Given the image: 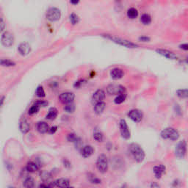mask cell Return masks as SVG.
<instances>
[{
    "label": "cell",
    "mask_w": 188,
    "mask_h": 188,
    "mask_svg": "<svg viewBox=\"0 0 188 188\" xmlns=\"http://www.w3.org/2000/svg\"><path fill=\"white\" fill-rule=\"evenodd\" d=\"M23 186L26 188H33L35 187V181L32 177H28L25 180Z\"/></svg>",
    "instance_id": "cell-24"
},
{
    "label": "cell",
    "mask_w": 188,
    "mask_h": 188,
    "mask_svg": "<svg viewBox=\"0 0 188 188\" xmlns=\"http://www.w3.org/2000/svg\"><path fill=\"white\" fill-rule=\"evenodd\" d=\"M35 93L37 95V96H38L40 98H44L46 96V93L42 86H38L37 87V89H36Z\"/></svg>",
    "instance_id": "cell-32"
},
{
    "label": "cell",
    "mask_w": 188,
    "mask_h": 188,
    "mask_svg": "<svg viewBox=\"0 0 188 188\" xmlns=\"http://www.w3.org/2000/svg\"><path fill=\"white\" fill-rule=\"evenodd\" d=\"M37 129L41 134H45L49 131V125L46 122H39L37 125Z\"/></svg>",
    "instance_id": "cell-20"
},
{
    "label": "cell",
    "mask_w": 188,
    "mask_h": 188,
    "mask_svg": "<svg viewBox=\"0 0 188 188\" xmlns=\"http://www.w3.org/2000/svg\"><path fill=\"white\" fill-rule=\"evenodd\" d=\"M156 52L160 55L163 56V57H166L168 59H170V60H176L177 59V56L175 54L168 50H166V49H157Z\"/></svg>",
    "instance_id": "cell-15"
},
{
    "label": "cell",
    "mask_w": 188,
    "mask_h": 188,
    "mask_svg": "<svg viewBox=\"0 0 188 188\" xmlns=\"http://www.w3.org/2000/svg\"><path fill=\"white\" fill-rule=\"evenodd\" d=\"M70 165H71V164H70V162H68V161H67V160H65L64 161V166H66V167H68V168H69L70 166Z\"/></svg>",
    "instance_id": "cell-46"
},
{
    "label": "cell",
    "mask_w": 188,
    "mask_h": 188,
    "mask_svg": "<svg viewBox=\"0 0 188 188\" xmlns=\"http://www.w3.org/2000/svg\"><path fill=\"white\" fill-rule=\"evenodd\" d=\"M139 40L143 41V42H148L150 41V38L148 37H147V36H142V37H140Z\"/></svg>",
    "instance_id": "cell-40"
},
{
    "label": "cell",
    "mask_w": 188,
    "mask_h": 188,
    "mask_svg": "<svg viewBox=\"0 0 188 188\" xmlns=\"http://www.w3.org/2000/svg\"><path fill=\"white\" fill-rule=\"evenodd\" d=\"M18 53L22 56H26L29 54L31 52V46L28 43H21L18 48Z\"/></svg>",
    "instance_id": "cell-13"
},
{
    "label": "cell",
    "mask_w": 188,
    "mask_h": 188,
    "mask_svg": "<svg viewBox=\"0 0 188 188\" xmlns=\"http://www.w3.org/2000/svg\"><path fill=\"white\" fill-rule=\"evenodd\" d=\"M159 185H157V184H156L155 182H154V183H152L151 185V187H159Z\"/></svg>",
    "instance_id": "cell-47"
},
{
    "label": "cell",
    "mask_w": 188,
    "mask_h": 188,
    "mask_svg": "<svg viewBox=\"0 0 188 188\" xmlns=\"http://www.w3.org/2000/svg\"><path fill=\"white\" fill-rule=\"evenodd\" d=\"M0 65L5 67H12L15 66L16 63L8 59H2V60H0Z\"/></svg>",
    "instance_id": "cell-25"
},
{
    "label": "cell",
    "mask_w": 188,
    "mask_h": 188,
    "mask_svg": "<svg viewBox=\"0 0 188 188\" xmlns=\"http://www.w3.org/2000/svg\"><path fill=\"white\" fill-rule=\"evenodd\" d=\"M140 21L142 22L143 25H148L151 22V18L149 15L147 14V13H145V14L142 15V16L140 18Z\"/></svg>",
    "instance_id": "cell-27"
},
{
    "label": "cell",
    "mask_w": 188,
    "mask_h": 188,
    "mask_svg": "<svg viewBox=\"0 0 188 188\" xmlns=\"http://www.w3.org/2000/svg\"><path fill=\"white\" fill-rule=\"evenodd\" d=\"M88 179H89V181L92 184L98 185V184L101 183V180L98 178V177H96L95 175H93V174H89V175H88Z\"/></svg>",
    "instance_id": "cell-28"
},
{
    "label": "cell",
    "mask_w": 188,
    "mask_h": 188,
    "mask_svg": "<svg viewBox=\"0 0 188 188\" xmlns=\"http://www.w3.org/2000/svg\"><path fill=\"white\" fill-rule=\"evenodd\" d=\"M35 104L41 107H46V106H47L48 103H47L46 101H36L35 102Z\"/></svg>",
    "instance_id": "cell-39"
},
{
    "label": "cell",
    "mask_w": 188,
    "mask_h": 188,
    "mask_svg": "<svg viewBox=\"0 0 188 188\" xmlns=\"http://www.w3.org/2000/svg\"><path fill=\"white\" fill-rule=\"evenodd\" d=\"M187 153V143L185 140L180 141L176 146L175 154L178 159H183Z\"/></svg>",
    "instance_id": "cell-6"
},
{
    "label": "cell",
    "mask_w": 188,
    "mask_h": 188,
    "mask_svg": "<svg viewBox=\"0 0 188 188\" xmlns=\"http://www.w3.org/2000/svg\"><path fill=\"white\" fill-rule=\"evenodd\" d=\"M96 168L101 174H104L108 170V160L107 157L104 154L99 156L96 161Z\"/></svg>",
    "instance_id": "cell-3"
},
{
    "label": "cell",
    "mask_w": 188,
    "mask_h": 188,
    "mask_svg": "<svg viewBox=\"0 0 188 188\" xmlns=\"http://www.w3.org/2000/svg\"><path fill=\"white\" fill-rule=\"evenodd\" d=\"M15 41L14 36L9 32H6L2 35L1 42L2 44L5 47H10L13 45Z\"/></svg>",
    "instance_id": "cell-8"
},
{
    "label": "cell",
    "mask_w": 188,
    "mask_h": 188,
    "mask_svg": "<svg viewBox=\"0 0 188 188\" xmlns=\"http://www.w3.org/2000/svg\"><path fill=\"white\" fill-rule=\"evenodd\" d=\"M54 187H68L70 186V182L67 178H62L56 180L54 182Z\"/></svg>",
    "instance_id": "cell-18"
},
{
    "label": "cell",
    "mask_w": 188,
    "mask_h": 188,
    "mask_svg": "<svg viewBox=\"0 0 188 188\" xmlns=\"http://www.w3.org/2000/svg\"><path fill=\"white\" fill-rule=\"evenodd\" d=\"M176 95L181 99H186L188 96V91L187 89L178 90L176 91Z\"/></svg>",
    "instance_id": "cell-30"
},
{
    "label": "cell",
    "mask_w": 188,
    "mask_h": 188,
    "mask_svg": "<svg viewBox=\"0 0 188 188\" xmlns=\"http://www.w3.org/2000/svg\"><path fill=\"white\" fill-rule=\"evenodd\" d=\"M57 116V110L54 107H52L49 109V112L46 115V118L48 120H54L56 119V117Z\"/></svg>",
    "instance_id": "cell-22"
},
{
    "label": "cell",
    "mask_w": 188,
    "mask_h": 188,
    "mask_svg": "<svg viewBox=\"0 0 188 188\" xmlns=\"http://www.w3.org/2000/svg\"><path fill=\"white\" fill-rule=\"evenodd\" d=\"M19 129L20 131H21L24 134H26L30 129V126H29V123H28L27 121L26 120H23L20 122L19 124Z\"/></svg>",
    "instance_id": "cell-21"
},
{
    "label": "cell",
    "mask_w": 188,
    "mask_h": 188,
    "mask_svg": "<svg viewBox=\"0 0 188 188\" xmlns=\"http://www.w3.org/2000/svg\"><path fill=\"white\" fill-rule=\"evenodd\" d=\"M85 82L84 80H80V81L76 82V83L74 84V87H76V88H80V86L83 84V82Z\"/></svg>",
    "instance_id": "cell-41"
},
{
    "label": "cell",
    "mask_w": 188,
    "mask_h": 188,
    "mask_svg": "<svg viewBox=\"0 0 188 188\" xmlns=\"http://www.w3.org/2000/svg\"><path fill=\"white\" fill-rule=\"evenodd\" d=\"M5 23L2 18H0V33H2V31L5 29Z\"/></svg>",
    "instance_id": "cell-38"
},
{
    "label": "cell",
    "mask_w": 188,
    "mask_h": 188,
    "mask_svg": "<svg viewBox=\"0 0 188 188\" xmlns=\"http://www.w3.org/2000/svg\"><path fill=\"white\" fill-rule=\"evenodd\" d=\"M166 166L163 165H159V166H156L153 168V170H154V176H155L156 178L159 179L165 173H166Z\"/></svg>",
    "instance_id": "cell-14"
},
{
    "label": "cell",
    "mask_w": 188,
    "mask_h": 188,
    "mask_svg": "<svg viewBox=\"0 0 188 188\" xmlns=\"http://www.w3.org/2000/svg\"><path fill=\"white\" fill-rule=\"evenodd\" d=\"M64 110H65V112H68V113H73L75 111L74 104H73V102L66 104V105L64 107Z\"/></svg>",
    "instance_id": "cell-31"
},
{
    "label": "cell",
    "mask_w": 188,
    "mask_h": 188,
    "mask_svg": "<svg viewBox=\"0 0 188 188\" xmlns=\"http://www.w3.org/2000/svg\"><path fill=\"white\" fill-rule=\"evenodd\" d=\"M70 2L72 4V5H77L79 2H80V0H71L70 1Z\"/></svg>",
    "instance_id": "cell-45"
},
{
    "label": "cell",
    "mask_w": 188,
    "mask_h": 188,
    "mask_svg": "<svg viewBox=\"0 0 188 188\" xmlns=\"http://www.w3.org/2000/svg\"><path fill=\"white\" fill-rule=\"evenodd\" d=\"M179 47H180V49H184V50H185V51L188 50V45L187 44H182V45H180Z\"/></svg>",
    "instance_id": "cell-43"
},
{
    "label": "cell",
    "mask_w": 188,
    "mask_h": 188,
    "mask_svg": "<svg viewBox=\"0 0 188 188\" xmlns=\"http://www.w3.org/2000/svg\"><path fill=\"white\" fill-rule=\"evenodd\" d=\"M41 178L44 182H48L52 178V175L48 172H43L41 174Z\"/></svg>",
    "instance_id": "cell-36"
},
{
    "label": "cell",
    "mask_w": 188,
    "mask_h": 188,
    "mask_svg": "<svg viewBox=\"0 0 188 188\" xmlns=\"http://www.w3.org/2000/svg\"><path fill=\"white\" fill-rule=\"evenodd\" d=\"M46 17L49 21L54 22V21H57L60 19L61 17V13H60V10L59 9L56 8V7H52L47 10Z\"/></svg>",
    "instance_id": "cell-5"
},
{
    "label": "cell",
    "mask_w": 188,
    "mask_h": 188,
    "mask_svg": "<svg viewBox=\"0 0 188 188\" xmlns=\"http://www.w3.org/2000/svg\"><path fill=\"white\" fill-rule=\"evenodd\" d=\"M126 98H127V96L125 93L122 94H119L118 96L115 99L114 101H115V104H120L121 103H123L125 100H126Z\"/></svg>",
    "instance_id": "cell-29"
},
{
    "label": "cell",
    "mask_w": 188,
    "mask_h": 188,
    "mask_svg": "<svg viewBox=\"0 0 188 188\" xmlns=\"http://www.w3.org/2000/svg\"><path fill=\"white\" fill-rule=\"evenodd\" d=\"M110 76L113 80H120L123 76V72L120 68H113L110 72Z\"/></svg>",
    "instance_id": "cell-16"
},
{
    "label": "cell",
    "mask_w": 188,
    "mask_h": 188,
    "mask_svg": "<svg viewBox=\"0 0 188 188\" xmlns=\"http://www.w3.org/2000/svg\"><path fill=\"white\" fill-rule=\"evenodd\" d=\"M108 38H110L111 41H113L114 43L117 44H119L121 46H123L127 47V48H129V49H135V48H138V46L137 44H134V43L131 42L129 41H127V40H125V39L119 38V37H111L110 35L107 36Z\"/></svg>",
    "instance_id": "cell-4"
},
{
    "label": "cell",
    "mask_w": 188,
    "mask_h": 188,
    "mask_svg": "<svg viewBox=\"0 0 188 188\" xmlns=\"http://www.w3.org/2000/svg\"><path fill=\"white\" fill-rule=\"evenodd\" d=\"M105 105L106 104L104 101H101V102L95 104L93 107L94 112H95L96 115H100V114H101L103 112V111L104 110V109H105Z\"/></svg>",
    "instance_id": "cell-19"
},
{
    "label": "cell",
    "mask_w": 188,
    "mask_h": 188,
    "mask_svg": "<svg viewBox=\"0 0 188 188\" xmlns=\"http://www.w3.org/2000/svg\"><path fill=\"white\" fill-rule=\"evenodd\" d=\"M78 139H79V138L74 133H70L67 136V140L68 142H72V143H75Z\"/></svg>",
    "instance_id": "cell-37"
},
{
    "label": "cell",
    "mask_w": 188,
    "mask_h": 188,
    "mask_svg": "<svg viewBox=\"0 0 188 188\" xmlns=\"http://www.w3.org/2000/svg\"><path fill=\"white\" fill-rule=\"evenodd\" d=\"M93 138L97 142H102L103 140H104V136H103V134L101 131H96L93 133Z\"/></svg>",
    "instance_id": "cell-33"
},
{
    "label": "cell",
    "mask_w": 188,
    "mask_h": 188,
    "mask_svg": "<svg viewBox=\"0 0 188 188\" xmlns=\"http://www.w3.org/2000/svg\"><path fill=\"white\" fill-rule=\"evenodd\" d=\"M161 138L164 140H170L172 141H175L179 138V133L172 127H168V128L164 129L160 133Z\"/></svg>",
    "instance_id": "cell-2"
},
{
    "label": "cell",
    "mask_w": 188,
    "mask_h": 188,
    "mask_svg": "<svg viewBox=\"0 0 188 188\" xmlns=\"http://www.w3.org/2000/svg\"><path fill=\"white\" fill-rule=\"evenodd\" d=\"M119 129H120V132L122 138H124L125 140L129 139L130 137H131V133H130L127 121L124 119H121L119 122Z\"/></svg>",
    "instance_id": "cell-7"
},
{
    "label": "cell",
    "mask_w": 188,
    "mask_h": 188,
    "mask_svg": "<svg viewBox=\"0 0 188 188\" xmlns=\"http://www.w3.org/2000/svg\"><path fill=\"white\" fill-rule=\"evenodd\" d=\"M26 169L28 172L34 173V172H36L38 170V166H37V165L35 162H29V163H27V165Z\"/></svg>",
    "instance_id": "cell-23"
},
{
    "label": "cell",
    "mask_w": 188,
    "mask_h": 188,
    "mask_svg": "<svg viewBox=\"0 0 188 188\" xmlns=\"http://www.w3.org/2000/svg\"><path fill=\"white\" fill-rule=\"evenodd\" d=\"M40 108H41V107L35 103V104H33V105L32 106V107H30V109L29 110V115H33V114L37 113V112L39 111V110H40Z\"/></svg>",
    "instance_id": "cell-35"
},
{
    "label": "cell",
    "mask_w": 188,
    "mask_h": 188,
    "mask_svg": "<svg viewBox=\"0 0 188 188\" xmlns=\"http://www.w3.org/2000/svg\"><path fill=\"white\" fill-rule=\"evenodd\" d=\"M57 127H52L49 129V131L51 133V134H54V133H55V131H57Z\"/></svg>",
    "instance_id": "cell-42"
},
{
    "label": "cell",
    "mask_w": 188,
    "mask_h": 188,
    "mask_svg": "<svg viewBox=\"0 0 188 188\" xmlns=\"http://www.w3.org/2000/svg\"><path fill=\"white\" fill-rule=\"evenodd\" d=\"M75 98V95L72 92H65L62 93L59 96V100L63 104H68L74 101Z\"/></svg>",
    "instance_id": "cell-11"
},
{
    "label": "cell",
    "mask_w": 188,
    "mask_h": 188,
    "mask_svg": "<svg viewBox=\"0 0 188 188\" xmlns=\"http://www.w3.org/2000/svg\"><path fill=\"white\" fill-rule=\"evenodd\" d=\"M128 116L132 121L135 122V123H139L143 119V112L140 110H138V109H134L131 110L129 112Z\"/></svg>",
    "instance_id": "cell-10"
},
{
    "label": "cell",
    "mask_w": 188,
    "mask_h": 188,
    "mask_svg": "<svg viewBox=\"0 0 188 188\" xmlns=\"http://www.w3.org/2000/svg\"><path fill=\"white\" fill-rule=\"evenodd\" d=\"M107 93L110 95H118V94H122L126 93V89L124 87L118 84H110L107 88Z\"/></svg>",
    "instance_id": "cell-9"
},
{
    "label": "cell",
    "mask_w": 188,
    "mask_h": 188,
    "mask_svg": "<svg viewBox=\"0 0 188 188\" xmlns=\"http://www.w3.org/2000/svg\"><path fill=\"white\" fill-rule=\"evenodd\" d=\"M138 16V11L137 9L134 8V7H131V8H129L127 11V16L129 17L131 19H134V18H136Z\"/></svg>",
    "instance_id": "cell-26"
},
{
    "label": "cell",
    "mask_w": 188,
    "mask_h": 188,
    "mask_svg": "<svg viewBox=\"0 0 188 188\" xmlns=\"http://www.w3.org/2000/svg\"><path fill=\"white\" fill-rule=\"evenodd\" d=\"M5 96H2V97H0V108L2 107V104H3L4 101H5Z\"/></svg>",
    "instance_id": "cell-44"
},
{
    "label": "cell",
    "mask_w": 188,
    "mask_h": 188,
    "mask_svg": "<svg viewBox=\"0 0 188 188\" xmlns=\"http://www.w3.org/2000/svg\"><path fill=\"white\" fill-rule=\"evenodd\" d=\"M70 21L72 23L73 25H76L79 21H80V18L78 17V16L75 13H72V14L70 15Z\"/></svg>",
    "instance_id": "cell-34"
},
{
    "label": "cell",
    "mask_w": 188,
    "mask_h": 188,
    "mask_svg": "<svg viewBox=\"0 0 188 188\" xmlns=\"http://www.w3.org/2000/svg\"><path fill=\"white\" fill-rule=\"evenodd\" d=\"M105 99V92L103 90H98L94 93L92 96V104H95L96 103L103 101Z\"/></svg>",
    "instance_id": "cell-12"
},
{
    "label": "cell",
    "mask_w": 188,
    "mask_h": 188,
    "mask_svg": "<svg viewBox=\"0 0 188 188\" xmlns=\"http://www.w3.org/2000/svg\"><path fill=\"white\" fill-rule=\"evenodd\" d=\"M82 155L84 157V158L90 157L91 155L94 153V149L93 146H85L82 148Z\"/></svg>",
    "instance_id": "cell-17"
},
{
    "label": "cell",
    "mask_w": 188,
    "mask_h": 188,
    "mask_svg": "<svg viewBox=\"0 0 188 188\" xmlns=\"http://www.w3.org/2000/svg\"><path fill=\"white\" fill-rule=\"evenodd\" d=\"M129 151L134 159L137 162L140 163L144 160L145 157H146L145 151H143L141 146L138 145V143H131L129 146Z\"/></svg>",
    "instance_id": "cell-1"
}]
</instances>
